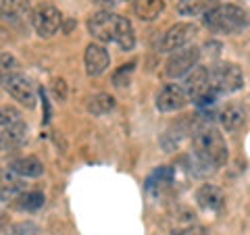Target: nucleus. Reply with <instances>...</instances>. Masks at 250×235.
I'll return each mask as SVG.
<instances>
[{
    "label": "nucleus",
    "mask_w": 250,
    "mask_h": 235,
    "mask_svg": "<svg viewBox=\"0 0 250 235\" xmlns=\"http://www.w3.org/2000/svg\"><path fill=\"white\" fill-rule=\"evenodd\" d=\"M210 79L217 94H233L244 88V73L236 62H221L210 69Z\"/></svg>",
    "instance_id": "20e7f679"
},
{
    "label": "nucleus",
    "mask_w": 250,
    "mask_h": 235,
    "mask_svg": "<svg viewBox=\"0 0 250 235\" xmlns=\"http://www.w3.org/2000/svg\"><path fill=\"white\" fill-rule=\"evenodd\" d=\"M219 123H221V127L229 133L242 129L246 125V108L238 102L228 104L221 111V115H219Z\"/></svg>",
    "instance_id": "4468645a"
},
{
    "label": "nucleus",
    "mask_w": 250,
    "mask_h": 235,
    "mask_svg": "<svg viewBox=\"0 0 250 235\" xmlns=\"http://www.w3.org/2000/svg\"><path fill=\"white\" fill-rule=\"evenodd\" d=\"M196 202L202 210H221L223 206V194L219 187L210 185V183H205L196 192Z\"/></svg>",
    "instance_id": "2eb2a0df"
},
{
    "label": "nucleus",
    "mask_w": 250,
    "mask_h": 235,
    "mask_svg": "<svg viewBox=\"0 0 250 235\" xmlns=\"http://www.w3.org/2000/svg\"><path fill=\"white\" fill-rule=\"evenodd\" d=\"M215 4H217V0H179L177 13L184 15V17H202Z\"/></svg>",
    "instance_id": "f3484780"
},
{
    "label": "nucleus",
    "mask_w": 250,
    "mask_h": 235,
    "mask_svg": "<svg viewBox=\"0 0 250 235\" xmlns=\"http://www.w3.org/2000/svg\"><path fill=\"white\" fill-rule=\"evenodd\" d=\"M184 90L188 98L196 104H208L213 102L217 92L213 88V79H210V69L208 67H194L190 73L186 75Z\"/></svg>",
    "instance_id": "7ed1b4c3"
},
{
    "label": "nucleus",
    "mask_w": 250,
    "mask_h": 235,
    "mask_svg": "<svg viewBox=\"0 0 250 235\" xmlns=\"http://www.w3.org/2000/svg\"><path fill=\"white\" fill-rule=\"evenodd\" d=\"M27 136V125L25 123H19V125H15V127L11 131H6L2 137H0V144H2L4 148H15V146H21L23 144V139H25Z\"/></svg>",
    "instance_id": "5701e85b"
},
{
    "label": "nucleus",
    "mask_w": 250,
    "mask_h": 235,
    "mask_svg": "<svg viewBox=\"0 0 250 235\" xmlns=\"http://www.w3.org/2000/svg\"><path fill=\"white\" fill-rule=\"evenodd\" d=\"M134 11L142 21H154L165 11V0H136Z\"/></svg>",
    "instance_id": "a211bd4d"
},
{
    "label": "nucleus",
    "mask_w": 250,
    "mask_h": 235,
    "mask_svg": "<svg viewBox=\"0 0 250 235\" xmlns=\"http://www.w3.org/2000/svg\"><path fill=\"white\" fill-rule=\"evenodd\" d=\"M202 21L213 34H236L248 27V13L238 4H215Z\"/></svg>",
    "instance_id": "f03ea898"
},
{
    "label": "nucleus",
    "mask_w": 250,
    "mask_h": 235,
    "mask_svg": "<svg viewBox=\"0 0 250 235\" xmlns=\"http://www.w3.org/2000/svg\"><path fill=\"white\" fill-rule=\"evenodd\" d=\"M115 108V98L111 96V94H96V96L90 98L88 102V113H92L94 117H103L106 113H111Z\"/></svg>",
    "instance_id": "aec40b11"
},
{
    "label": "nucleus",
    "mask_w": 250,
    "mask_h": 235,
    "mask_svg": "<svg viewBox=\"0 0 250 235\" xmlns=\"http://www.w3.org/2000/svg\"><path fill=\"white\" fill-rule=\"evenodd\" d=\"M198 34V27L194 23H175L171 25L165 34H163L161 42H159V50L161 52H175L179 48L190 44Z\"/></svg>",
    "instance_id": "6e6552de"
},
{
    "label": "nucleus",
    "mask_w": 250,
    "mask_h": 235,
    "mask_svg": "<svg viewBox=\"0 0 250 235\" xmlns=\"http://www.w3.org/2000/svg\"><path fill=\"white\" fill-rule=\"evenodd\" d=\"M2 83H4V90L9 92L19 104H23L25 108H34L36 106V92H34V88H31L27 77L21 75V71L4 77Z\"/></svg>",
    "instance_id": "9b49d317"
},
{
    "label": "nucleus",
    "mask_w": 250,
    "mask_h": 235,
    "mask_svg": "<svg viewBox=\"0 0 250 235\" xmlns=\"http://www.w3.org/2000/svg\"><path fill=\"white\" fill-rule=\"evenodd\" d=\"M198 59H200V50L196 46H184V48L171 52V57L165 62V75L171 77V79L184 77L198 65Z\"/></svg>",
    "instance_id": "0eeeda50"
},
{
    "label": "nucleus",
    "mask_w": 250,
    "mask_h": 235,
    "mask_svg": "<svg viewBox=\"0 0 250 235\" xmlns=\"http://www.w3.org/2000/svg\"><path fill=\"white\" fill-rule=\"evenodd\" d=\"M29 0H0V23L9 27H23L31 21Z\"/></svg>",
    "instance_id": "1a4fd4ad"
},
{
    "label": "nucleus",
    "mask_w": 250,
    "mask_h": 235,
    "mask_svg": "<svg viewBox=\"0 0 250 235\" xmlns=\"http://www.w3.org/2000/svg\"><path fill=\"white\" fill-rule=\"evenodd\" d=\"M119 23H121V15H115L111 11H100L88 19V31L94 40H98L100 44H108L117 40Z\"/></svg>",
    "instance_id": "423d86ee"
},
{
    "label": "nucleus",
    "mask_w": 250,
    "mask_h": 235,
    "mask_svg": "<svg viewBox=\"0 0 250 235\" xmlns=\"http://www.w3.org/2000/svg\"><path fill=\"white\" fill-rule=\"evenodd\" d=\"M13 202L19 210H38L44 206V194L42 192H21Z\"/></svg>",
    "instance_id": "412c9836"
},
{
    "label": "nucleus",
    "mask_w": 250,
    "mask_h": 235,
    "mask_svg": "<svg viewBox=\"0 0 250 235\" xmlns=\"http://www.w3.org/2000/svg\"><path fill=\"white\" fill-rule=\"evenodd\" d=\"M228 162V144L215 127H200L194 131V152L192 171L200 177L215 173L219 167Z\"/></svg>",
    "instance_id": "f257e3e1"
},
{
    "label": "nucleus",
    "mask_w": 250,
    "mask_h": 235,
    "mask_svg": "<svg viewBox=\"0 0 250 235\" xmlns=\"http://www.w3.org/2000/svg\"><path fill=\"white\" fill-rule=\"evenodd\" d=\"M11 235H40V229L34 223H19L11 229Z\"/></svg>",
    "instance_id": "bb28decb"
},
{
    "label": "nucleus",
    "mask_w": 250,
    "mask_h": 235,
    "mask_svg": "<svg viewBox=\"0 0 250 235\" xmlns=\"http://www.w3.org/2000/svg\"><path fill=\"white\" fill-rule=\"evenodd\" d=\"M11 169L19 177H31V179H36V177H40L44 173V162L40 158H36V156H23V158H17V160L11 164Z\"/></svg>",
    "instance_id": "dca6fc26"
},
{
    "label": "nucleus",
    "mask_w": 250,
    "mask_h": 235,
    "mask_svg": "<svg viewBox=\"0 0 250 235\" xmlns=\"http://www.w3.org/2000/svg\"><path fill=\"white\" fill-rule=\"evenodd\" d=\"M23 190H25V183L13 169H0V200H15Z\"/></svg>",
    "instance_id": "ddd939ff"
},
{
    "label": "nucleus",
    "mask_w": 250,
    "mask_h": 235,
    "mask_svg": "<svg viewBox=\"0 0 250 235\" xmlns=\"http://www.w3.org/2000/svg\"><path fill=\"white\" fill-rule=\"evenodd\" d=\"M188 102H190V98H188L184 85H177V83H167L165 88H161V92L156 94V100H154V104L161 113L182 111Z\"/></svg>",
    "instance_id": "9d476101"
},
{
    "label": "nucleus",
    "mask_w": 250,
    "mask_h": 235,
    "mask_svg": "<svg viewBox=\"0 0 250 235\" xmlns=\"http://www.w3.org/2000/svg\"><path fill=\"white\" fill-rule=\"evenodd\" d=\"M13 73H19V60L9 52L0 54V79H4Z\"/></svg>",
    "instance_id": "b1692460"
},
{
    "label": "nucleus",
    "mask_w": 250,
    "mask_h": 235,
    "mask_svg": "<svg viewBox=\"0 0 250 235\" xmlns=\"http://www.w3.org/2000/svg\"><path fill=\"white\" fill-rule=\"evenodd\" d=\"M115 44L119 46L121 50H131L136 46V31H134V25H131L129 19L121 17V23H119V31H117V40Z\"/></svg>",
    "instance_id": "6ab92c4d"
},
{
    "label": "nucleus",
    "mask_w": 250,
    "mask_h": 235,
    "mask_svg": "<svg viewBox=\"0 0 250 235\" xmlns=\"http://www.w3.org/2000/svg\"><path fill=\"white\" fill-rule=\"evenodd\" d=\"M171 177H173V173H171V169L163 167V169L154 171V173H152L150 177H148V181H146V187H148V190H150L152 185H156V187H163V185L171 183Z\"/></svg>",
    "instance_id": "a878e982"
},
{
    "label": "nucleus",
    "mask_w": 250,
    "mask_h": 235,
    "mask_svg": "<svg viewBox=\"0 0 250 235\" xmlns=\"http://www.w3.org/2000/svg\"><path fill=\"white\" fill-rule=\"evenodd\" d=\"M96 2H98V4H106V6H108V4H117V2H121V0H96Z\"/></svg>",
    "instance_id": "c756f323"
},
{
    "label": "nucleus",
    "mask_w": 250,
    "mask_h": 235,
    "mask_svg": "<svg viewBox=\"0 0 250 235\" xmlns=\"http://www.w3.org/2000/svg\"><path fill=\"white\" fill-rule=\"evenodd\" d=\"M21 121H23L21 113L15 106H0V137H2L6 131H11L15 125H19Z\"/></svg>",
    "instance_id": "4be33fe9"
},
{
    "label": "nucleus",
    "mask_w": 250,
    "mask_h": 235,
    "mask_svg": "<svg viewBox=\"0 0 250 235\" xmlns=\"http://www.w3.org/2000/svg\"><path fill=\"white\" fill-rule=\"evenodd\" d=\"M182 235H208V231L205 229V227H190L186 233H182Z\"/></svg>",
    "instance_id": "c85d7f7f"
},
{
    "label": "nucleus",
    "mask_w": 250,
    "mask_h": 235,
    "mask_svg": "<svg viewBox=\"0 0 250 235\" xmlns=\"http://www.w3.org/2000/svg\"><path fill=\"white\" fill-rule=\"evenodd\" d=\"M134 62H127V65H123L121 69H117L115 75H113V83L117 88H127L129 81H131V75H134Z\"/></svg>",
    "instance_id": "393cba45"
},
{
    "label": "nucleus",
    "mask_w": 250,
    "mask_h": 235,
    "mask_svg": "<svg viewBox=\"0 0 250 235\" xmlns=\"http://www.w3.org/2000/svg\"><path fill=\"white\" fill-rule=\"evenodd\" d=\"M83 62H85V73L92 77H98L111 65V54H108V50L103 44H90L88 48H85Z\"/></svg>",
    "instance_id": "f8f14e48"
},
{
    "label": "nucleus",
    "mask_w": 250,
    "mask_h": 235,
    "mask_svg": "<svg viewBox=\"0 0 250 235\" xmlns=\"http://www.w3.org/2000/svg\"><path fill=\"white\" fill-rule=\"evenodd\" d=\"M62 13L52 2H42L31 11V25L40 38H52L61 29Z\"/></svg>",
    "instance_id": "39448f33"
},
{
    "label": "nucleus",
    "mask_w": 250,
    "mask_h": 235,
    "mask_svg": "<svg viewBox=\"0 0 250 235\" xmlns=\"http://www.w3.org/2000/svg\"><path fill=\"white\" fill-rule=\"evenodd\" d=\"M54 96H57L59 100H65V81L62 79L54 81Z\"/></svg>",
    "instance_id": "cd10ccee"
}]
</instances>
